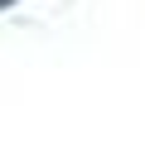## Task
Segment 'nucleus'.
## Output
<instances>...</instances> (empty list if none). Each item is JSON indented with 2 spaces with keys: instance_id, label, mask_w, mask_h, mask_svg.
Segmentation results:
<instances>
[{
  "instance_id": "nucleus-1",
  "label": "nucleus",
  "mask_w": 145,
  "mask_h": 145,
  "mask_svg": "<svg viewBox=\"0 0 145 145\" xmlns=\"http://www.w3.org/2000/svg\"><path fill=\"white\" fill-rule=\"evenodd\" d=\"M5 5H10V0H0V10H5Z\"/></svg>"
}]
</instances>
